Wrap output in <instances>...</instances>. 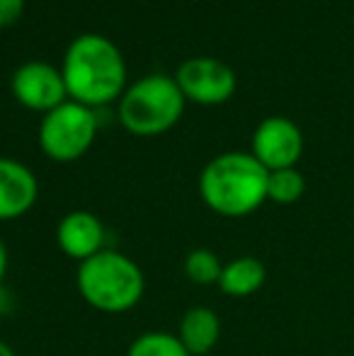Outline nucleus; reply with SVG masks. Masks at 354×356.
Segmentation results:
<instances>
[{
	"label": "nucleus",
	"mask_w": 354,
	"mask_h": 356,
	"mask_svg": "<svg viewBox=\"0 0 354 356\" xmlns=\"http://www.w3.org/2000/svg\"><path fill=\"white\" fill-rule=\"evenodd\" d=\"M61 73L68 95L88 107L109 102L127 90L122 49L99 32H83L68 44Z\"/></svg>",
	"instance_id": "1"
},
{
	"label": "nucleus",
	"mask_w": 354,
	"mask_h": 356,
	"mask_svg": "<svg viewBox=\"0 0 354 356\" xmlns=\"http://www.w3.org/2000/svg\"><path fill=\"white\" fill-rule=\"evenodd\" d=\"M267 179L269 170L252 153L226 150L202 168L199 194L214 213L243 218L267 202Z\"/></svg>",
	"instance_id": "2"
},
{
	"label": "nucleus",
	"mask_w": 354,
	"mask_h": 356,
	"mask_svg": "<svg viewBox=\"0 0 354 356\" xmlns=\"http://www.w3.org/2000/svg\"><path fill=\"white\" fill-rule=\"evenodd\" d=\"M76 286L90 308L107 315H122L141 303L146 277L129 254L104 248L78 264Z\"/></svg>",
	"instance_id": "3"
},
{
	"label": "nucleus",
	"mask_w": 354,
	"mask_h": 356,
	"mask_svg": "<svg viewBox=\"0 0 354 356\" xmlns=\"http://www.w3.org/2000/svg\"><path fill=\"white\" fill-rule=\"evenodd\" d=\"M184 92L179 90L175 75L146 73L122 92L119 119L131 134L156 136L163 134L182 117Z\"/></svg>",
	"instance_id": "4"
},
{
	"label": "nucleus",
	"mask_w": 354,
	"mask_h": 356,
	"mask_svg": "<svg viewBox=\"0 0 354 356\" xmlns=\"http://www.w3.org/2000/svg\"><path fill=\"white\" fill-rule=\"evenodd\" d=\"M97 134V117L92 107L78 99H63L44 112L39 124V145L51 160L71 163L92 145Z\"/></svg>",
	"instance_id": "5"
},
{
	"label": "nucleus",
	"mask_w": 354,
	"mask_h": 356,
	"mask_svg": "<svg viewBox=\"0 0 354 356\" xmlns=\"http://www.w3.org/2000/svg\"><path fill=\"white\" fill-rule=\"evenodd\" d=\"M175 80L184 97L202 104H216L236 92V71L214 56H192L175 71Z\"/></svg>",
	"instance_id": "6"
},
{
	"label": "nucleus",
	"mask_w": 354,
	"mask_h": 356,
	"mask_svg": "<svg viewBox=\"0 0 354 356\" xmlns=\"http://www.w3.org/2000/svg\"><path fill=\"white\" fill-rule=\"evenodd\" d=\"M250 153L267 170L296 168L303 153V134L296 122L274 114V117H267L257 124L255 134H252Z\"/></svg>",
	"instance_id": "7"
},
{
	"label": "nucleus",
	"mask_w": 354,
	"mask_h": 356,
	"mask_svg": "<svg viewBox=\"0 0 354 356\" xmlns=\"http://www.w3.org/2000/svg\"><path fill=\"white\" fill-rule=\"evenodd\" d=\"M13 95L29 109L49 112L56 104L66 99V80H63L61 68L51 66L47 61H24L15 68L13 80H10Z\"/></svg>",
	"instance_id": "8"
},
{
	"label": "nucleus",
	"mask_w": 354,
	"mask_h": 356,
	"mask_svg": "<svg viewBox=\"0 0 354 356\" xmlns=\"http://www.w3.org/2000/svg\"><path fill=\"white\" fill-rule=\"evenodd\" d=\"M104 225L92 211L78 209L66 213L56 225V243L58 250L73 262H86L92 254L104 250Z\"/></svg>",
	"instance_id": "9"
},
{
	"label": "nucleus",
	"mask_w": 354,
	"mask_h": 356,
	"mask_svg": "<svg viewBox=\"0 0 354 356\" xmlns=\"http://www.w3.org/2000/svg\"><path fill=\"white\" fill-rule=\"evenodd\" d=\"M37 175L24 163L0 155V220H15L37 204Z\"/></svg>",
	"instance_id": "10"
},
{
	"label": "nucleus",
	"mask_w": 354,
	"mask_h": 356,
	"mask_svg": "<svg viewBox=\"0 0 354 356\" xmlns=\"http://www.w3.org/2000/svg\"><path fill=\"white\" fill-rule=\"evenodd\" d=\"M179 342L184 344L192 356H204L209 354L221 339V320L218 313L209 305H194L179 320L177 330Z\"/></svg>",
	"instance_id": "11"
},
{
	"label": "nucleus",
	"mask_w": 354,
	"mask_h": 356,
	"mask_svg": "<svg viewBox=\"0 0 354 356\" xmlns=\"http://www.w3.org/2000/svg\"><path fill=\"white\" fill-rule=\"evenodd\" d=\"M267 282V267L257 257L243 254L231 262L223 264L221 279H218V289L223 296L231 298H248V296L257 293Z\"/></svg>",
	"instance_id": "12"
},
{
	"label": "nucleus",
	"mask_w": 354,
	"mask_h": 356,
	"mask_svg": "<svg viewBox=\"0 0 354 356\" xmlns=\"http://www.w3.org/2000/svg\"><path fill=\"white\" fill-rule=\"evenodd\" d=\"M127 356H192L172 332H143L129 344Z\"/></svg>",
	"instance_id": "13"
},
{
	"label": "nucleus",
	"mask_w": 354,
	"mask_h": 356,
	"mask_svg": "<svg viewBox=\"0 0 354 356\" xmlns=\"http://www.w3.org/2000/svg\"><path fill=\"white\" fill-rule=\"evenodd\" d=\"M306 192V179L296 168L269 170L267 179V199L274 204H296Z\"/></svg>",
	"instance_id": "14"
},
{
	"label": "nucleus",
	"mask_w": 354,
	"mask_h": 356,
	"mask_svg": "<svg viewBox=\"0 0 354 356\" xmlns=\"http://www.w3.org/2000/svg\"><path fill=\"white\" fill-rule=\"evenodd\" d=\"M182 269H184V277L192 284L211 286V284H218V279H221L223 262L218 259V254L214 252V250L199 248V250H192V252L184 257Z\"/></svg>",
	"instance_id": "15"
},
{
	"label": "nucleus",
	"mask_w": 354,
	"mask_h": 356,
	"mask_svg": "<svg viewBox=\"0 0 354 356\" xmlns=\"http://www.w3.org/2000/svg\"><path fill=\"white\" fill-rule=\"evenodd\" d=\"M24 10V0H0V27L17 22V17Z\"/></svg>",
	"instance_id": "16"
},
{
	"label": "nucleus",
	"mask_w": 354,
	"mask_h": 356,
	"mask_svg": "<svg viewBox=\"0 0 354 356\" xmlns=\"http://www.w3.org/2000/svg\"><path fill=\"white\" fill-rule=\"evenodd\" d=\"M8 264H10V254H8V248H5L3 238H0V289H3L5 277H8Z\"/></svg>",
	"instance_id": "17"
},
{
	"label": "nucleus",
	"mask_w": 354,
	"mask_h": 356,
	"mask_svg": "<svg viewBox=\"0 0 354 356\" xmlns=\"http://www.w3.org/2000/svg\"><path fill=\"white\" fill-rule=\"evenodd\" d=\"M0 356H17L13 352V347H10V344H5L3 339H0Z\"/></svg>",
	"instance_id": "18"
}]
</instances>
